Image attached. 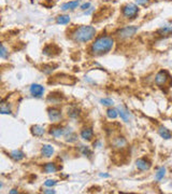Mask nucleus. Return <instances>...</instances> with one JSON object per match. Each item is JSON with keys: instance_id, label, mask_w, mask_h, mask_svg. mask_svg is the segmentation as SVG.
<instances>
[{"instance_id": "4", "label": "nucleus", "mask_w": 172, "mask_h": 194, "mask_svg": "<svg viewBox=\"0 0 172 194\" xmlns=\"http://www.w3.org/2000/svg\"><path fill=\"white\" fill-rule=\"evenodd\" d=\"M52 83H58V84H65V85H74L77 80L74 77H70L67 75H57L54 77V80L51 81Z\"/></svg>"}, {"instance_id": "31", "label": "nucleus", "mask_w": 172, "mask_h": 194, "mask_svg": "<svg viewBox=\"0 0 172 194\" xmlns=\"http://www.w3.org/2000/svg\"><path fill=\"white\" fill-rule=\"evenodd\" d=\"M89 8H90V2H85V3H83L81 6V10H83V11L88 10Z\"/></svg>"}, {"instance_id": "34", "label": "nucleus", "mask_w": 172, "mask_h": 194, "mask_svg": "<svg viewBox=\"0 0 172 194\" xmlns=\"http://www.w3.org/2000/svg\"><path fill=\"white\" fill-rule=\"evenodd\" d=\"M93 11H94V8H93V6H90V8H89L88 10L84 11V14H85V15H89L91 12H93Z\"/></svg>"}, {"instance_id": "32", "label": "nucleus", "mask_w": 172, "mask_h": 194, "mask_svg": "<svg viewBox=\"0 0 172 194\" xmlns=\"http://www.w3.org/2000/svg\"><path fill=\"white\" fill-rule=\"evenodd\" d=\"M136 2L139 6H146L149 3V0H136Z\"/></svg>"}, {"instance_id": "3", "label": "nucleus", "mask_w": 172, "mask_h": 194, "mask_svg": "<svg viewBox=\"0 0 172 194\" xmlns=\"http://www.w3.org/2000/svg\"><path fill=\"white\" fill-rule=\"evenodd\" d=\"M139 30V27L137 26H127L125 28H122L121 30L116 32V36L119 39H128L131 38L134 35H136V32Z\"/></svg>"}, {"instance_id": "13", "label": "nucleus", "mask_w": 172, "mask_h": 194, "mask_svg": "<svg viewBox=\"0 0 172 194\" xmlns=\"http://www.w3.org/2000/svg\"><path fill=\"white\" fill-rule=\"evenodd\" d=\"M81 138L83 140L90 141L94 138V130L91 127H85L81 130Z\"/></svg>"}, {"instance_id": "22", "label": "nucleus", "mask_w": 172, "mask_h": 194, "mask_svg": "<svg viewBox=\"0 0 172 194\" xmlns=\"http://www.w3.org/2000/svg\"><path fill=\"white\" fill-rule=\"evenodd\" d=\"M106 117H108L109 119H113V120L116 119V118L118 117V110H117V108L108 109V110H106Z\"/></svg>"}, {"instance_id": "20", "label": "nucleus", "mask_w": 172, "mask_h": 194, "mask_svg": "<svg viewBox=\"0 0 172 194\" xmlns=\"http://www.w3.org/2000/svg\"><path fill=\"white\" fill-rule=\"evenodd\" d=\"M44 171L46 174H54L57 171V167L54 163H47L44 165Z\"/></svg>"}, {"instance_id": "12", "label": "nucleus", "mask_w": 172, "mask_h": 194, "mask_svg": "<svg viewBox=\"0 0 172 194\" xmlns=\"http://www.w3.org/2000/svg\"><path fill=\"white\" fill-rule=\"evenodd\" d=\"M112 145L116 149H123L127 145V141H126V139L123 136H117L112 140Z\"/></svg>"}, {"instance_id": "21", "label": "nucleus", "mask_w": 172, "mask_h": 194, "mask_svg": "<svg viewBox=\"0 0 172 194\" xmlns=\"http://www.w3.org/2000/svg\"><path fill=\"white\" fill-rule=\"evenodd\" d=\"M56 22H57V24L66 25L70 22V16L69 15H59V16L56 17Z\"/></svg>"}, {"instance_id": "29", "label": "nucleus", "mask_w": 172, "mask_h": 194, "mask_svg": "<svg viewBox=\"0 0 172 194\" xmlns=\"http://www.w3.org/2000/svg\"><path fill=\"white\" fill-rule=\"evenodd\" d=\"M81 152H82V154H83V155L88 156V158H90V156L93 155V152H91V150L89 149L88 147H86V146H82Z\"/></svg>"}, {"instance_id": "5", "label": "nucleus", "mask_w": 172, "mask_h": 194, "mask_svg": "<svg viewBox=\"0 0 172 194\" xmlns=\"http://www.w3.org/2000/svg\"><path fill=\"white\" fill-rule=\"evenodd\" d=\"M122 12H123L124 16L127 17V19H134L139 13V8L138 6L134 3H128L123 6Z\"/></svg>"}, {"instance_id": "23", "label": "nucleus", "mask_w": 172, "mask_h": 194, "mask_svg": "<svg viewBox=\"0 0 172 194\" xmlns=\"http://www.w3.org/2000/svg\"><path fill=\"white\" fill-rule=\"evenodd\" d=\"M165 175H166V168H165L164 166L159 167L158 171H157V173L155 174V179L157 180V181H160L162 179H164Z\"/></svg>"}, {"instance_id": "25", "label": "nucleus", "mask_w": 172, "mask_h": 194, "mask_svg": "<svg viewBox=\"0 0 172 194\" xmlns=\"http://www.w3.org/2000/svg\"><path fill=\"white\" fill-rule=\"evenodd\" d=\"M157 32L162 36H167V35H170L172 32V27H162Z\"/></svg>"}, {"instance_id": "11", "label": "nucleus", "mask_w": 172, "mask_h": 194, "mask_svg": "<svg viewBox=\"0 0 172 194\" xmlns=\"http://www.w3.org/2000/svg\"><path fill=\"white\" fill-rule=\"evenodd\" d=\"M65 139H66L67 142H75L78 139V136L72 130L71 127H66L65 128Z\"/></svg>"}, {"instance_id": "7", "label": "nucleus", "mask_w": 172, "mask_h": 194, "mask_svg": "<svg viewBox=\"0 0 172 194\" xmlns=\"http://www.w3.org/2000/svg\"><path fill=\"white\" fill-rule=\"evenodd\" d=\"M29 91H30V94H31L34 97L40 98V97H42L43 93H44V88H43L42 85H40V84L34 83V84H31Z\"/></svg>"}, {"instance_id": "27", "label": "nucleus", "mask_w": 172, "mask_h": 194, "mask_svg": "<svg viewBox=\"0 0 172 194\" xmlns=\"http://www.w3.org/2000/svg\"><path fill=\"white\" fill-rule=\"evenodd\" d=\"M0 57L2 60H6L9 57V52L6 50V47H4V44H1V50H0Z\"/></svg>"}, {"instance_id": "15", "label": "nucleus", "mask_w": 172, "mask_h": 194, "mask_svg": "<svg viewBox=\"0 0 172 194\" xmlns=\"http://www.w3.org/2000/svg\"><path fill=\"white\" fill-rule=\"evenodd\" d=\"M50 134L54 137V138H60L62 136H64L65 134V128L60 127V126H56V127H52L50 130Z\"/></svg>"}, {"instance_id": "9", "label": "nucleus", "mask_w": 172, "mask_h": 194, "mask_svg": "<svg viewBox=\"0 0 172 194\" xmlns=\"http://www.w3.org/2000/svg\"><path fill=\"white\" fill-rule=\"evenodd\" d=\"M47 113H49V118L52 122H58L62 119V111L58 110V109L50 108L47 110Z\"/></svg>"}, {"instance_id": "14", "label": "nucleus", "mask_w": 172, "mask_h": 194, "mask_svg": "<svg viewBox=\"0 0 172 194\" xmlns=\"http://www.w3.org/2000/svg\"><path fill=\"white\" fill-rule=\"evenodd\" d=\"M80 6V0H73V1H69L66 2L62 6V11H67V10H74L78 6Z\"/></svg>"}, {"instance_id": "19", "label": "nucleus", "mask_w": 172, "mask_h": 194, "mask_svg": "<svg viewBox=\"0 0 172 194\" xmlns=\"http://www.w3.org/2000/svg\"><path fill=\"white\" fill-rule=\"evenodd\" d=\"M10 156L14 161H21L25 158V153L23 151H21V150H13L10 153Z\"/></svg>"}, {"instance_id": "18", "label": "nucleus", "mask_w": 172, "mask_h": 194, "mask_svg": "<svg viewBox=\"0 0 172 194\" xmlns=\"http://www.w3.org/2000/svg\"><path fill=\"white\" fill-rule=\"evenodd\" d=\"M31 133H32V135H34V136L41 137L45 134V130L40 125H34L31 127Z\"/></svg>"}, {"instance_id": "16", "label": "nucleus", "mask_w": 172, "mask_h": 194, "mask_svg": "<svg viewBox=\"0 0 172 194\" xmlns=\"http://www.w3.org/2000/svg\"><path fill=\"white\" fill-rule=\"evenodd\" d=\"M41 153L45 158H51L54 154V148L51 145H44L42 146V149H41Z\"/></svg>"}, {"instance_id": "35", "label": "nucleus", "mask_w": 172, "mask_h": 194, "mask_svg": "<svg viewBox=\"0 0 172 194\" xmlns=\"http://www.w3.org/2000/svg\"><path fill=\"white\" fill-rule=\"evenodd\" d=\"M9 193H10V194H17V193H18V191H17L16 189H12V190L9 191Z\"/></svg>"}, {"instance_id": "24", "label": "nucleus", "mask_w": 172, "mask_h": 194, "mask_svg": "<svg viewBox=\"0 0 172 194\" xmlns=\"http://www.w3.org/2000/svg\"><path fill=\"white\" fill-rule=\"evenodd\" d=\"M79 114H80V110L78 108H75V107H72V108H70L68 110V115L70 118H72V119L78 118V115Z\"/></svg>"}, {"instance_id": "6", "label": "nucleus", "mask_w": 172, "mask_h": 194, "mask_svg": "<svg viewBox=\"0 0 172 194\" xmlns=\"http://www.w3.org/2000/svg\"><path fill=\"white\" fill-rule=\"evenodd\" d=\"M169 79H170V76H169L168 71L160 70L159 72L156 75V77H155V83L157 84L158 86L162 88L164 85H166Z\"/></svg>"}, {"instance_id": "1", "label": "nucleus", "mask_w": 172, "mask_h": 194, "mask_svg": "<svg viewBox=\"0 0 172 194\" xmlns=\"http://www.w3.org/2000/svg\"><path fill=\"white\" fill-rule=\"evenodd\" d=\"M113 47H114V40L112 37L102 36L94 41V43L90 45L89 52L91 55L101 56L103 54L109 53L113 49Z\"/></svg>"}, {"instance_id": "30", "label": "nucleus", "mask_w": 172, "mask_h": 194, "mask_svg": "<svg viewBox=\"0 0 172 194\" xmlns=\"http://www.w3.org/2000/svg\"><path fill=\"white\" fill-rule=\"evenodd\" d=\"M57 184V182L55 181V180H52V179H47L46 181L44 182V186L47 187V188H52V187H54L55 184Z\"/></svg>"}, {"instance_id": "26", "label": "nucleus", "mask_w": 172, "mask_h": 194, "mask_svg": "<svg viewBox=\"0 0 172 194\" xmlns=\"http://www.w3.org/2000/svg\"><path fill=\"white\" fill-rule=\"evenodd\" d=\"M100 104L106 107H112L114 105V101L111 98H102V99H100Z\"/></svg>"}, {"instance_id": "10", "label": "nucleus", "mask_w": 172, "mask_h": 194, "mask_svg": "<svg viewBox=\"0 0 172 194\" xmlns=\"http://www.w3.org/2000/svg\"><path fill=\"white\" fill-rule=\"evenodd\" d=\"M136 166L138 169H140V171H149L150 168H151L152 164L150 161L145 160V159H138V160L136 161Z\"/></svg>"}, {"instance_id": "17", "label": "nucleus", "mask_w": 172, "mask_h": 194, "mask_svg": "<svg viewBox=\"0 0 172 194\" xmlns=\"http://www.w3.org/2000/svg\"><path fill=\"white\" fill-rule=\"evenodd\" d=\"M158 134H159V136L162 137V138L167 139V140L172 138V134L170 133V130L167 127H165V126H159V128H158Z\"/></svg>"}, {"instance_id": "28", "label": "nucleus", "mask_w": 172, "mask_h": 194, "mask_svg": "<svg viewBox=\"0 0 172 194\" xmlns=\"http://www.w3.org/2000/svg\"><path fill=\"white\" fill-rule=\"evenodd\" d=\"M0 113H1V114H11V113H12V110L9 108V106H6L4 104H1Z\"/></svg>"}, {"instance_id": "36", "label": "nucleus", "mask_w": 172, "mask_h": 194, "mask_svg": "<svg viewBox=\"0 0 172 194\" xmlns=\"http://www.w3.org/2000/svg\"><path fill=\"white\" fill-rule=\"evenodd\" d=\"M99 176H100V177H102V178H109V177H110V175H109V174H99Z\"/></svg>"}, {"instance_id": "33", "label": "nucleus", "mask_w": 172, "mask_h": 194, "mask_svg": "<svg viewBox=\"0 0 172 194\" xmlns=\"http://www.w3.org/2000/svg\"><path fill=\"white\" fill-rule=\"evenodd\" d=\"M43 193H45V194H55L56 191L55 190H52V189H49V190H43Z\"/></svg>"}, {"instance_id": "2", "label": "nucleus", "mask_w": 172, "mask_h": 194, "mask_svg": "<svg viewBox=\"0 0 172 194\" xmlns=\"http://www.w3.org/2000/svg\"><path fill=\"white\" fill-rule=\"evenodd\" d=\"M96 35V29L95 27L89 25H84V26H80L79 28L74 30L72 32V38L74 41L77 42H81V43H85L90 41L91 39L95 37Z\"/></svg>"}, {"instance_id": "8", "label": "nucleus", "mask_w": 172, "mask_h": 194, "mask_svg": "<svg viewBox=\"0 0 172 194\" xmlns=\"http://www.w3.org/2000/svg\"><path fill=\"white\" fill-rule=\"evenodd\" d=\"M117 110H118V115L121 117V119L123 120L124 122H129L130 119H131V114H130L129 110L127 108H125L124 106H121L119 105L117 107Z\"/></svg>"}]
</instances>
